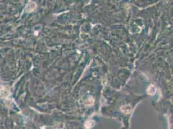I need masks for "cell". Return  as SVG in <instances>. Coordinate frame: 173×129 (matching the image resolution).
Listing matches in <instances>:
<instances>
[{
  "instance_id": "6da1fadb",
  "label": "cell",
  "mask_w": 173,
  "mask_h": 129,
  "mask_svg": "<svg viewBox=\"0 0 173 129\" xmlns=\"http://www.w3.org/2000/svg\"><path fill=\"white\" fill-rule=\"evenodd\" d=\"M123 108H125V110H122V112H124L125 113H129L131 110V107L129 106V105H126V106H124L123 107H121Z\"/></svg>"
}]
</instances>
